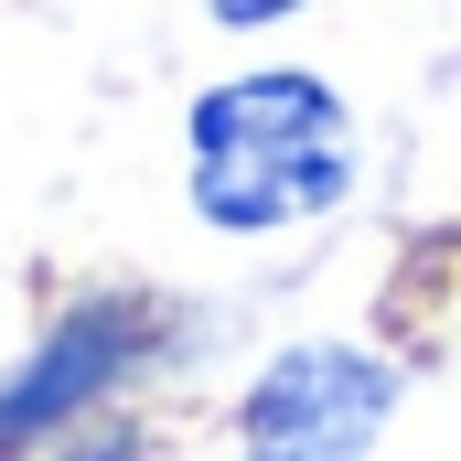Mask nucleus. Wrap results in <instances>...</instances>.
I'll use <instances>...</instances> for the list:
<instances>
[{"label":"nucleus","instance_id":"2","mask_svg":"<svg viewBox=\"0 0 461 461\" xmlns=\"http://www.w3.org/2000/svg\"><path fill=\"white\" fill-rule=\"evenodd\" d=\"M386 419H397V365L375 344L312 333V344H279L247 375L236 451L247 461H375Z\"/></svg>","mask_w":461,"mask_h":461},{"label":"nucleus","instance_id":"5","mask_svg":"<svg viewBox=\"0 0 461 461\" xmlns=\"http://www.w3.org/2000/svg\"><path fill=\"white\" fill-rule=\"evenodd\" d=\"M97 461H118V451H97Z\"/></svg>","mask_w":461,"mask_h":461},{"label":"nucleus","instance_id":"4","mask_svg":"<svg viewBox=\"0 0 461 461\" xmlns=\"http://www.w3.org/2000/svg\"><path fill=\"white\" fill-rule=\"evenodd\" d=\"M226 32H268V22H290V11H312V0H204Z\"/></svg>","mask_w":461,"mask_h":461},{"label":"nucleus","instance_id":"3","mask_svg":"<svg viewBox=\"0 0 461 461\" xmlns=\"http://www.w3.org/2000/svg\"><path fill=\"white\" fill-rule=\"evenodd\" d=\"M150 344H161V312H150L140 290H97V301H76L43 344L0 375V461L32 451V440H54V429H76L108 386H129V375L150 365Z\"/></svg>","mask_w":461,"mask_h":461},{"label":"nucleus","instance_id":"1","mask_svg":"<svg viewBox=\"0 0 461 461\" xmlns=\"http://www.w3.org/2000/svg\"><path fill=\"white\" fill-rule=\"evenodd\" d=\"M183 150H194V215L215 236H279L354 194L344 86H322L312 65H258L204 86L183 108Z\"/></svg>","mask_w":461,"mask_h":461}]
</instances>
